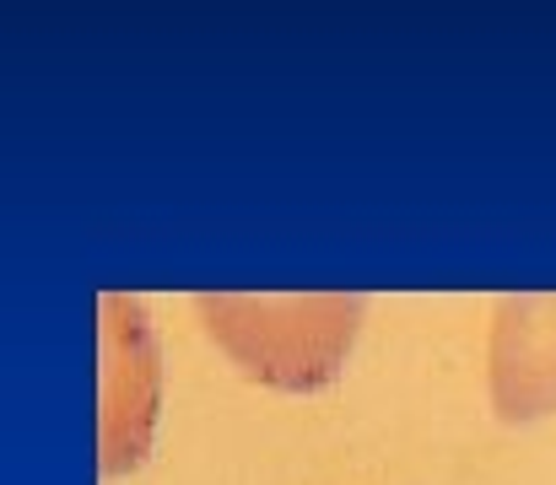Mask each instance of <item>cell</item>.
Segmentation results:
<instances>
[{
	"mask_svg": "<svg viewBox=\"0 0 556 485\" xmlns=\"http://www.w3.org/2000/svg\"><path fill=\"white\" fill-rule=\"evenodd\" d=\"M363 292H200L205 334L270 388H325L363 329Z\"/></svg>",
	"mask_w": 556,
	"mask_h": 485,
	"instance_id": "cell-1",
	"label": "cell"
},
{
	"mask_svg": "<svg viewBox=\"0 0 556 485\" xmlns=\"http://www.w3.org/2000/svg\"><path fill=\"white\" fill-rule=\"evenodd\" d=\"M98 448L103 475H125L147 459L163 405V356L157 329L141 297L103 292L98 297Z\"/></svg>",
	"mask_w": 556,
	"mask_h": 485,
	"instance_id": "cell-2",
	"label": "cell"
},
{
	"mask_svg": "<svg viewBox=\"0 0 556 485\" xmlns=\"http://www.w3.org/2000/svg\"><path fill=\"white\" fill-rule=\"evenodd\" d=\"M492 405L508 426L556 416V292H503L486 350Z\"/></svg>",
	"mask_w": 556,
	"mask_h": 485,
	"instance_id": "cell-3",
	"label": "cell"
}]
</instances>
